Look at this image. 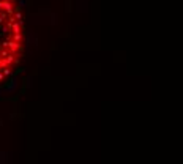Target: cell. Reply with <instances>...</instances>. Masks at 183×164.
<instances>
[{
  "label": "cell",
  "mask_w": 183,
  "mask_h": 164,
  "mask_svg": "<svg viewBox=\"0 0 183 164\" xmlns=\"http://www.w3.org/2000/svg\"><path fill=\"white\" fill-rule=\"evenodd\" d=\"M0 9H3L8 16H13V13H14L13 2L11 0H0Z\"/></svg>",
  "instance_id": "obj_1"
},
{
  "label": "cell",
  "mask_w": 183,
  "mask_h": 164,
  "mask_svg": "<svg viewBox=\"0 0 183 164\" xmlns=\"http://www.w3.org/2000/svg\"><path fill=\"white\" fill-rule=\"evenodd\" d=\"M16 87H17V81H16V77H13V79L9 81V84H8L3 90H5L6 93H11V92H14V90H16Z\"/></svg>",
  "instance_id": "obj_2"
},
{
  "label": "cell",
  "mask_w": 183,
  "mask_h": 164,
  "mask_svg": "<svg viewBox=\"0 0 183 164\" xmlns=\"http://www.w3.org/2000/svg\"><path fill=\"white\" fill-rule=\"evenodd\" d=\"M11 38H13V41L21 43V41H22V33H21V32H19V33H13V36H11Z\"/></svg>",
  "instance_id": "obj_3"
},
{
  "label": "cell",
  "mask_w": 183,
  "mask_h": 164,
  "mask_svg": "<svg viewBox=\"0 0 183 164\" xmlns=\"http://www.w3.org/2000/svg\"><path fill=\"white\" fill-rule=\"evenodd\" d=\"M6 16H8V14H6L3 9H0V22H3V21L6 19Z\"/></svg>",
  "instance_id": "obj_4"
},
{
  "label": "cell",
  "mask_w": 183,
  "mask_h": 164,
  "mask_svg": "<svg viewBox=\"0 0 183 164\" xmlns=\"http://www.w3.org/2000/svg\"><path fill=\"white\" fill-rule=\"evenodd\" d=\"M9 28H8V25H5V27H2L0 28V35H6V32H8Z\"/></svg>",
  "instance_id": "obj_5"
},
{
  "label": "cell",
  "mask_w": 183,
  "mask_h": 164,
  "mask_svg": "<svg viewBox=\"0 0 183 164\" xmlns=\"http://www.w3.org/2000/svg\"><path fill=\"white\" fill-rule=\"evenodd\" d=\"M25 3H27V2H25V0H21V2H19V8H22V6H24V5H25Z\"/></svg>",
  "instance_id": "obj_6"
},
{
  "label": "cell",
  "mask_w": 183,
  "mask_h": 164,
  "mask_svg": "<svg viewBox=\"0 0 183 164\" xmlns=\"http://www.w3.org/2000/svg\"><path fill=\"white\" fill-rule=\"evenodd\" d=\"M3 81H5V74L0 71V82H3Z\"/></svg>",
  "instance_id": "obj_7"
},
{
  "label": "cell",
  "mask_w": 183,
  "mask_h": 164,
  "mask_svg": "<svg viewBox=\"0 0 183 164\" xmlns=\"http://www.w3.org/2000/svg\"><path fill=\"white\" fill-rule=\"evenodd\" d=\"M2 92H3V90H2V88H0V95H2Z\"/></svg>",
  "instance_id": "obj_8"
},
{
  "label": "cell",
  "mask_w": 183,
  "mask_h": 164,
  "mask_svg": "<svg viewBox=\"0 0 183 164\" xmlns=\"http://www.w3.org/2000/svg\"><path fill=\"white\" fill-rule=\"evenodd\" d=\"M11 2H13V0H11Z\"/></svg>",
  "instance_id": "obj_9"
}]
</instances>
